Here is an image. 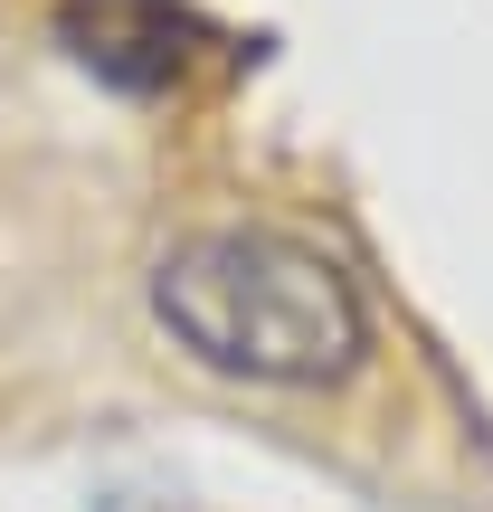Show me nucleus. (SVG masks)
Instances as JSON below:
<instances>
[{"instance_id":"f257e3e1","label":"nucleus","mask_w":493,"mask_h":512,"mask_svg":"<svg viewBox=\"0 0 493 512\" xmlns=\"http://www.w3.org/2000/svg\"><path fill=\"white\" fill-rule=\"evenodd\" d=\"M152 313L190 361L256 389H332L361 370L370 313L323 247L285 228H200L152 266Z\"/></svg>"}]
</instances>
